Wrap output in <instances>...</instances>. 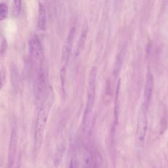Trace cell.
<instances>
[{"label":"cell","instance_id":"1","mask_svg":"<svg viewBox=\"0 0 168 168\" xmlns=\"http://www.w3.org/2000/svg\"><path fill=\"white\" fill-rule=\"evenodd\" d=\"M97 68L93 66L91 68L89 75L88 87L87 92V102L83 116V131L87 133L89 130L91 115H92L93 109L94 107L95 95H96V86H97Z\"/></svg>","mask_w":168,"mask_h":168},{"label":"cell","instance_id":"2","mask_svg":"<svg viewBox=\"0 0 168 168\" xmlns=\"http://www.w3.org/2000/svg\"><path fill=\"white\" fill-rule=\"evenodd\" d=\"M148 106L143 103L139 109L136 128V143L139 148L144 147L148 127Z\"/></svg>","mask_w":168,"mask_h":168},{"label":"cell","instance_id":"3","mask_svg":"<svg viewBox=\"0 0 168 168\" xmlns=\"http://www.w3.org/2000/svg\"><path fill=\"white\" fill-rule=\"evenodd\" d=\"M50 106V102H45L38 112L35 128V140L36 144H37L41 143L42 137H43L45 128L46 127L48 120Z\"/></svg>","mask_w":168,"mask_h":168},{"label":"cell","instance_id":"4","mask_svg":"<svg viewBox=\"0 0 168 168\" xmlns=\"http://www.w3.org/2000/svg\"><path fill=\"white\" fill-rule=\"evenodd\" d=\"M29 51L32 58L37 61L44 59V49L37 36H34L29 41Z\"/></svg>","mask_w":168,"mask_h":168},{"label":"cell","instance_id":"5","mask_svg":"<svg viewBox=\"0 0 168 168\" xmlns=\"http://www.w3.org/2000/svg\"><path fill=\"white\" fill-rule=\"evenodd\" d=\"M154 89V78L152 73L148 71L147 76L146 83H145L144 95H143V102L144 105L149 106L150 102L151 100L152 92Z\"/></svg>","mask_w":168,"mask_h":168},{"label":"cell","instance_id":"6","mask_svg":"<svg viewBox=\"0 0 168 168\" xmlns=\"http://www.w3.org/2000/svg\"><path fill=\"white\" fill-rule=\"evenodd\" d=\"M76 33V28L75 27H72L70 30V32L68 34V36L66 38V40L65 42V45L63 51V55H62V60L64 62H67L71 53L72 45H73V41L74 40Z\"/></svg>","mask_w":168,"mask_h":168},{"label":"cell","instance_id":"7","mask_svg":"<svg viewBox=\"0 0 168 168\" xmlns=\"http://www.w3.org/2000/svg\"><path fill=\"white\" fill-rule=\"evenodd\" d=\"M17 133L15 130H13L11 133L9 147V153H8V160L9 166H12L14 163L15 156L17 152Z\"/></svg>","mask_w":168,"mask_h":168},{"label":"cell","instance_id":"8","mask_svg":"<svg viewBox=\"0 0 168 168\" xmlns=\"http://www.w3.org/2000/svg\"><path fill=\"white\" fill-rule=\"evenodd\" d=\"M87 33H88V26H87V22H85V23L83 24V28H82V30L81 35H80L79 39V41H78V47H77V49H76V57H78L80 54H81L82 51H83L84 46H85V44H86V39H87Z\"/></svg>","mask_w":168,"mask_h":168},{"label":"cell","instance_id":"9","mask_svg":"<svg viewBox=\"0 0 168 168\" xmlns=\"http://www.w3.org/2000/svg\"><path fill=\"white\" fill-rule=\"evenodd\" d=\"M38 28L41 30H45L47 25V14L45 6L41 3H39V12H38Z\"/></svg>","mask_w":168,"mask_h":168},{"label":"cell","instance_id":"10","mask_svg":"<svg viewBox=\"0 0 168 168\" xmlns=\"http://www.w3.org/2000/svg\"><path fill=\"white\" fill-rule=\"evenodd\" d=\"M93 160L92 152L88 147H86L84 148L82 168H92Z\"/></svg>","mask_w":168,"mask_h":168},{"label":"cell","instance_id":"11","mask_svg":"<svg viewBox=\"0 0 168 168\" xmlns=\"http://www.w3.org/2000/svg\"><path fill=\"white\" fill-rule=\"evenodd\" d=\"M45 77H44V74L43 72H40L38 74L37 80L36 82V86H35V88H36V93H37V97H40L41 94L43 93V92L44 91L45 89Z\"/></svg>","mask_w":168,"mask_h":168},{"label":"cell","instance_id":"12","mask_svg":"<svg viewBox=\"0 0 168 168\" xmlns=\"http://www.w3.org/2000/svg\"><path fill=\"white\" fill-rule=\"evenodd\" d=\"M8 7L5 3H0V21L5 20L8 15Z\"/></svg>","mask_w":168,"mask_h":168},{"label":"cell","instance_id":"13","mask_svg":"<svg viewBox=\"0 0 168 168\" xmlns=\"http://www.w3.org/2000/svg\"><path fill=\"white\" fill-rule=\"evenodd\" d=\"M14 12L15 15H20L22 9V0H14Z\"/></svg>","mask_w":168,"mask_h":168},{"label":"cell","instance_id":"14","mask_svg":"<svg viewBox=\"0 0 168 168\" xmlns=\"http://www.w3.org/2000/svg\"><path fill=\"white\" fill-rule=\"evenodd\" d=\"M122 57H122L121 53H120L116 60L115 65H114V74H116V73H118V72H119V70H120V68L121 67V64L122 63Z\"/></svg>","mask_w":168,"mask_h":168},{"label":"cell","instance_id":"15","mask_svg":"<svg viewBox=\"0 0 168 168\" xmlns=\"http://www.w3.org/2000/svg\"><path fill=\"white\" fill-rule=\"evenodd\" d=\"M7 41L6 40L4 39L2 41V47H1V52L2 54H4L5 52L6 51V49H7Z\"/></svg>","mask_w":168,"mask_h":168},{"label":"cell","instance_id":"16","mask_svg":"<svg viewBox=\"0 0 168 168\" xmlns=\"http://www.w3.org/2000/svg\"><path fill=\"white\" fill-rule=\"evenodd\" d=\"M69 168H78V164L77 160L72 159L70 162Z\"/></svg>","mask_w":168,"mask_h":168},{"label":"cell","instance_id":"17","mask_svg":"<svg viewBox=\"0 0 168 168\" xmlns=\"http://www.w3.org/2000/svg\"><path fill=\"white\" fill-rule=\"evenodd\" d=\"M4 81H5V74L4 73H2V74L0 76V88L2 87V86H3Z\"/></svg>","mask_w":168,"mask_h":168}]
</instances>
